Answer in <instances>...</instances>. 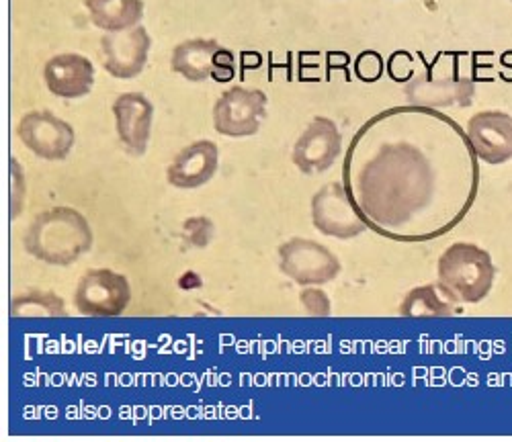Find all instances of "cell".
<instances>
[{
    "instance_id": "1",
    "label": "cell",
    "mask_w": 512,
    "mask_h": 442,
    "mask_svg": "<svg viewBox=\"0 0 512 442\" xmlns=\"http://www.w3.org/2000/svg\"><path fill=\"white\" fill-rule=\"evenodd\" d=\"M345 189L369 230L396 242L445 236L474 205L480 170L465 129L431 107H394L359 131Z\"/></svg>"
},
{
    "instance_id": "2",
    "label": "cell",
    "mask_w": 512,
    "mask_h": 442,
    "mask_svg": "<svg viewBox=\"0 0 512 442\" xmlns=\"http://www.w3.org/2000/svg\"><path fill=\"white\" fill-rule=\"evenodd\" d=\"M25 250L50 267H70L93 248L89 219L74 207H52L41 211L25 234Z\"/></svg>"
},
{
    "instance_id": "3",
    "label": "cell",
    "mask_w": 512,
    "mask_h": 442,
    "mask_svg": "<svg viewBox=\"0 0 512 442\" xmlns=\"http://www.w3.org/2000/svg\"><path fill=\"white\" fill-rule=\"evenodd\" d=\"M439 289L453 303H480L496 281V264L488 250L472 242H455L439 258Z\"/></svg>"
},
{
    "instance_id": "4",
    "label": "cell",
    "mask_w": 512,
    "mask_h": 442,
    "mask_svg": "<svg viewBox=\"0 0 512 442\" xmlns=\"http://www.w3.org/2000/svg\"><path fill=\"white\" fill-rule=\"evenodd\" d=\"M463 54H439L433 64L414 74L404 93L418 107H467L476 95V78L463 70Z\"/></svg>"
},
{
    "instance_id": "5",
    "label": "cell",
    "mask_w": 512,
    "mask_h": 442,
    "mask_svg": "<svg viewBox=\"0 0 512 442\" xmlns=\"http://www.w3.org/2000/svg\"><path fill=\"white\" fill-rule=\"evenodd\" d=\"M269 99L261 88L232 86L213 105V127L226 138H250L267 119Z\"/></svg>"
},
{
    "instance_id": "6",
    "label": "cell",
    "mask_w": 512,
    "mask_h": 442,
    "mask_svg": "<svg viewBox=\"0 0 512 442\" xmlns=\"http://www.w3.org/2000/svg\"><path fill=\"white\" fill-rule=\"evenodd\" d=\"M279 269L295 285L318 287L340 275L338 256L324 244L308 238H291L279 246Z\"/></svg>"
},
{
    "instance_id": "7",
    "label": "cell",
    "mask_w": 512,
    "mask_h": 442,
    "mask_svg": "<svg viewBox=\"0 0 512 442\" xmlns=\"http://www.w3.org/2000/svg\"><path fill=\"white\" fill-rule=\"evenodd\" d=\"M132 301V287L125 275L111 269L84 273L74 293V305L82 316L113 318L121 316Z\"/></svg>"
},
{
    "instance_id": "8",
    "label": "cell",
    "mask_w": 512,
    "mask_h": 442,
    "mask_svg": "<svg viewBox=\"0 0 512 442\" xmlns=\"http://www.w3.org/2000/svg\"><path fill=\"white\" fill-rule=\"evenodd\" d=\"M17 138L41 160H66L76 144L74 127L48 109L25 113L17 123Z\"/></svg>"
},
{
    "instance_id": "9",
    "label": "cell",
    "mask_w": 512,
    "mask_h": 442,
    "mask_svg": "<svg viewBox=\"0 0 512 442\" xmlns=\"http://www.w3.org/2000/svg\"><path fill=\"white\" fill-rule=\"evenodd\" d=\"M312 224L328 238L351 240L369 230L345 183H328L312 197Z\"/></svg>"
},
{
    "instance_id": "10",
    "label": "cell",
    "mask_w": 512,
    "mask_h": 442,
    "mask_svg": "<svg viewBox=\"0 0 512 442\" xmlns=\"http://www.w3.org/2000/svg\"><path fill=\"white\" fill-rule=\"evenodd\" d=\"M343 152V134L330 117H314L295 140L291 160L304 174H322Z\"/></svg>"
},
{
    "instance_id": "11",
    "label": "cell",
    "mask_w": 512,
    "mask_h": 442,
    "mask_svg": "<svg viewBox=\"0 0 512 442\" xmlns=\"http://www.w3.org/2000/svg\"><path fill=\"white\" fill-rule=\"evenodd\" d=\"M150 48L152 39L144 25L127 31L105 33L101 37L103 68L117 80H132L144 72Z\"/></svg>"
},
{
    "instance_id": "12",
    "label": "cell",
    "mask_w": 512,
    "mask_h": 442,
    "mask_svg": "<svg viewBox=\"0 0 512 442\" xmlns=\"http://www.w3.org/2000/svg\"><path fill=\"white\" fill-rule=\"evenodd\" d=\"M465 136L476 158L490 166L512 160V115L504 111H482L467 121Z\"/></svg>"
},
{
    "instance_id": "13",
    "label": "cell",
    "mask_w": 512,
    "mask_h": 442,
    "mask_svg": "<svg viewBox=\"0 0 512 442\" xmlns=\"http://www.w3.org/2000/svg\"><path fill=\"white\" fill-rule=\"evenodd\" d=\"M117 138L132 156H144L152 136L154 105L142 93H123L113 103Z\"/></svg>"
},
{
    "instance_id": "14",
    "label": "cell",
    "mask_w": 512,
    "mask_h": 442,
    "mask_svg": "<svg viewBox=\"0 0 512 442\" xmlns=\"http://www.w3.org/2000/svg\"><path fill=\"white\" fill-rule=\"evenodd\" d=\"M220 168V148L211 140H197L183 148L166 168V181L177 189H199Z\"/></svg>"
},
{
    "instance_id": "15",
    "label": "cell",
    "mask_w": 512,
    "mask_h": 442,
    "mask_svg": "<svg viewBox=\"0 0 512 442\" xmlns=\"http://www.w3.org/2000/svg\"><path fill=\"white\" fill-rule=\"evenodd\" d=\"M44 80L58 99H82L95 86V66L82 54H58L46 62Z\"/></svg>"
},
{
    "instance_id": "16",
    "label": "cell",
    "mask_w": 512,
    "mask_h": 442,
    "mask_svg": "<svg viewBox=\"0 0 512 442\" xmlns=\"http://www.w3.org/2000/svg\"><path fill=\"white\" fill-rule=\"evenodd\" d=\"M224 46L216 39H187L175 46L170 66L189 82H205L213 74L216 58Z\"/></svg>"
},
{
    "instance_id": "17",
    "label": "cell",
    "mask_w": 512,
    "mask_h": 442,
    "mask_svg": "<svg viewBox=\"0 0 512 442\" xmlns=\"http://www.w3.org/2000/svg\"><path fill=\"white\" fill-rule=\"evenodd\" d=\"M95 27L105 33L127 31L140 25L144 0H84Z\"/></svg>"
},
{
    "instance_id": "18",
    "label": "cell",
    "mask_w": 512,
    "mask_h": 442,
    "mask_svg": "<svg viewBox=\"0 0 512 442\" xmlns=\"http://www.w3.org/2000/svg\"><path fill=\"white\" fill-rule=\"evenodd\" d=\"M398 314L404 318H447L455 314V305L439 285H422L406 293Z\"/></svg>"
},
{
    "instance_id": "19",
    "label": "cell",
    "mask_w": 512,
    "mask_h": 442,
    "mask_svg": "<svg viewBox=\"0 0 512 442\" xmlns=\"http://www.w3.org/2000/svg\"><path fill=\"white\" fill-rule=\"evenodd\" d=\"M13 318H62L66 316V305L62 297L52 291H23L11 299Z\"/></svg>"
},
{
    "instance_id": "20",
    "label": "cell",
    "mask_w": 512,
    "mask_h": 442,
    "mask_svg": "<svg viewBox=\"0 0 512 442\" xmlns=\"http://www.w3.org/2000/svg\"><path fill=\"white\" fill-rule=\"evenodd\" d=\"M183 238L193 248H205L213 238V224L207 217H191L183 224Z\"/></svg>"
},
{
    "instance_id": "21",
    "label": "cell",
    "mask_w": 512,
    "mask_h": 442,
    "mask_svg": "<svg viewBox=\"0 0 512 442\" xmlns=\"http://www.w3.org/2000/svg\"><path fill=\"white\" fill-rule=\"evenodd\" d=\"M300 301L310 316H330V309H332L330 299L318 287H310V289L302 291Z\"/></svg>"
},
{
    "instance_id": "22",
    "label": "cell",
    "mask_w": 512,
    "mask_h": 442,
    "mask_svg": "<svg viewBox=\"0 0 512 442\" xmlns=\"http://www.w3.org/2000/svg\"><path fill=\"white\" fill-rule=\"evenodd\" d=\"M234 76H236V56L232 54V50L222 48L216 58V66H213L211 78L216 82H232Z\"/></svg>"
},
{
    "instance_id": "23",
    "label": "cell",
    "mask_w": 512,
    "mask_h": 442,
    "mask_svg": "<svg viewBox=\"0 0 512 442\" xmlns=\"http://www.w3.org/2000/svg\"><path fill=\"white\" fill-rule=\"evenodd\" d=\"M11 164H13V201H11V209H13V219H17V199H21L19 195H17V187H19V183H23V176L19 179V166H17V160L15 158H11Z\"/></svg>"
}]
</instances>
